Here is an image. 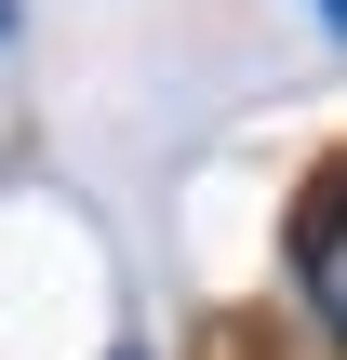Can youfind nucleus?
I'll return each mask as SVG.
<instances>
[{
	"instance_id": "obj_1",
	"label": "nucleus",
	"mask_w": 347,
	"mask_h": 360,
	"mask_svg": "<svg viewBox=\"0 0 347 360\" xmlns=\"http://www.w3.org/2000/svg\"><path fill=\"white\" fill-rule=\"evenodd\" d=\"M294 281H308V307H321V334L347 347V174L308 200V227H294Z\"/></svg>"
},
{
	"instance_id": "obj_2",
	"label": "nucleus",
	"mask_w": 347,
	"mask_h": 360,
	"mask_svg": "<svg viewBox=\"0 0 347 360\" xmlns=\"http://www.w3.org/2000/svg\"><path fill=\"white\" fill-rule=\"evenodd\" d=\"M321 27H334V40H347V0H321Z\"/></svg>"
},
{
	"instance_id": "obj_3",
	"label": "nucleus",
	"mask_w": 347,
	"mask_h": 360,
	"mask_svg": "<svg viewBox=\"0 0 347 360\" xmlns=\"http://www.w3.org/2000/svg\"><path fill=\"white\" fill-rule=\"evenodd\" d=\"M107 360H147V347H107Z\"/></svg>"
},
{
	"instance_id": "obj_4",
	"label": "nucleus",
	"mask_w": 347,
	"mask_h": 360,
	"mask_svg": "<svg viewBox=\"0 0 347 360\" xmlns=\"http://www.w3.org/2000/svg\"><path fill=\"white\" fill-rule=\"evenodd\" d=\"M0 27H13V13H0Z\"/></svg>"
}]
</instances>
